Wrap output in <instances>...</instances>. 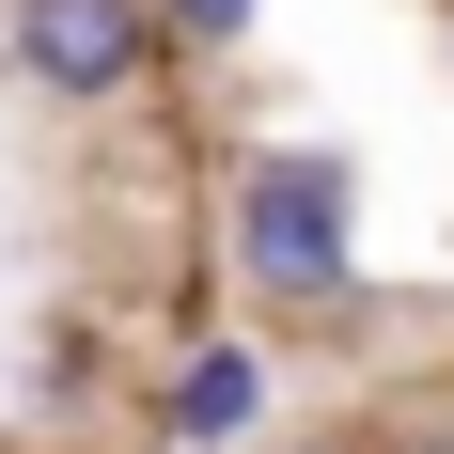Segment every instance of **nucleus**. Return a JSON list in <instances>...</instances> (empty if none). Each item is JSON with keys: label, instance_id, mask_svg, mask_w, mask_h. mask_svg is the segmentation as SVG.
Listing matches in <instances>:
<instances>
[{"label": "nucleus", "instance_id": "nucleus-1", "mask_svg": "<svg viewBox=\"0 0 454 454\" xmlns=\"http://www.w3.org/2000/svg\"><path fill=\"white\" fill-rule=\"evenodd\" d=\"M220 267L251 282L282 329H345L361 314V157H345V141H267V157H235Z\"/></svg>", "mask_w": 454, "mask_h": 454}, {"label": "nucleus", "instance_id": "nucleus-2", "mask_svg": "<svg viewBox=\"0 0 454 454\" xmlns=\"http://www.w3.org/2000/svg\"><path fill=\"white\" fill-rule=\"evenodd\" d=\"M0 63H16L47 110H126V94L173 63V16H157V0H0Z\"/></svg>", "mask_w": 454, "mask_h": 454}, {"label": "nucleus", "instance_id": "nucleus-3", "mask_svg": "<svg viewBox=\"0 0 454 454\" xmlns=\"http://www.w3.org/2000/svg\"><path fill=\"white\" fill-rule=\"evenodd\" d=\"M267 439V345H188L173 376H157V454H251Z\"/></svg>", "mask_w": 454, "mask_h": 454}, {"label": "nucleus", "instance_id": "nucleus-4", "mask_svg": "<svg viewBox=\"0 0 454 454\" xmlns=\"http://www.w3.org/2000/svg\"><path fill=\"white\" fill-rule=\"evenodd\" d=\"M157 16H173V63H188V47H251L267 0H157Z\"/></svg>", "mask_w": 454, "mask_h": 454}, {"label": "nucleus", "instance_id": "nucleus-5", "mask_svg": "<svg viewBox=\"0 0 454 454\" xmlns=\"http://www.w3.org/2000/svg\"><path fill=\"white\" fill-rule=\"evenodd\" d=\"M376 454H454V408H408V423H392Z\"/></svg>", "mask_w": 454, "mask_h": 454}, {"label": "nucleus", "instance_id": "nucleus-6", "mask_svg": "<svg viewBox=\"0 0 454 454\" xmlns=\"http://www.w3.org/2000/svg\"><path fill=\"white\" fill-rule=\"evenodd\" d=\"M282 454H376V439H282Z\"/></svg>", "mask_w": 454, "mask_h": 454}, {"label": "nucleus", "instance_id": "nucleus-7", "mask_svg": "<svg viewBox=\"0 0 454 454\" xmlns=\"http://www.w3.org/2000/svg\"><path fill=\"white\" fill-rule=\"evenodd\" d=\"M439 79H454V32H439Z\"/></svg>", "mask_w": 454, "mask_h": 454}]
</instances>
